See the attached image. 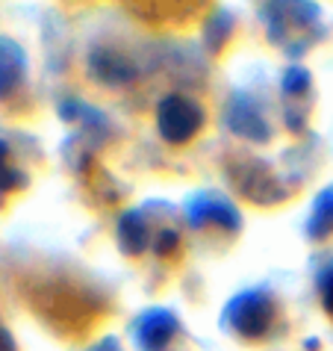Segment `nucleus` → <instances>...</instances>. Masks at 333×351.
I'll return each instance as SVG.
<instances>
[{
    "label": "nucleus",
    "mask_w": 333,
    "mask_h": 351,
    "mask_svg": "<svg viewBox=\"0 0 333 351\" xmlns=\"http://www.w3.org/2000/svg\"><path fill=\"white\" fill-rule=\"evenodd\" d=\"M321 292H325V307H328V313H333V271H328L325 280H321Z\"/></svg>",
    "instance_id": "6"
},
{
    "label": "nucleus",
    "mask_w": 333,
    "mask_h": 351,
    "mask_svg": "<svg viewBox=\"0 0 333 351\" xmlns=\"http://www.w3.org/2000/svg\"><path fill=\"white\" fill-rule=\"evenodd\" d=\"M92 351H121V348L115 346L112 339H106V343H101V346H97V348H92Z\"/></svg>",
    "instance_id": "8"
},
{
    "label": "nucleus",
    "mask_w": 333,
    "mask_h": 351,
    "mask_svg": "<svg viewBox=\"0 0 333 351\" xmlns=\"http://www.w3.org/2000/svg\"><path fill=\"white\" fill-rule=\"evenodd\" d=\"M174 330H177V322H174L171 313L151 310V313H145L139 319V343L145 348H160L174 337Z\"/></svg>",
    "instance_id": "3"
},
{
    "label": "nucleus",
    "mask_w": 333,
    "mask_h": 351,
    "mask_svg": "<svg viewBox=\"0 0 333 351\" xmlns=\"http://www.w3.org/2000/svg\"><path fill=\"white\" fill-rule=\"evenodd\" d=\"M0 351H18L15 343H12V337H9L3 328H0Z\"/></svg>",
    "instance_id": "7"
},
{
    "label": "nucleus",
    "mask_w": 333,
    "mask_h": 351,
    "mask_svg": "<svg viewBox=\"0 0 333 351\" xmlns=\"http://www.w3.org/2000/svg\"><path fill=\"white\" fill-rule=\"evenodd\" d=\"M24 77V53L9 38H0V97L12 95Z\"/></svg>",
    "instance_id": "4"
},
{
    "label": "nucleus",
    "mask_w": 333,
    "mask_h": 351,
    "mask_svg": "<svg viewBox=\"0 0 333 351\" xmlns=\"http://www.w3.org/2000/svg\"><path fill=\"white\" fill-rule=\"evenodd\" d=\"M160 128L171 142H183L201 128V110L183 97H169L160 112Z\"/></svg>",
    "instance_id": "2"
},
{
    "label": "nucleus",
    "mask_w": 333,
    "mask_h": 351,
    "mask_svg": "<svg viewBox=\"0 0 333 351\" xmlns=\"http://www.w3.org/2000/svg\"><path fill=\"white\" fill-rule=\"evenodd\" d=\"M274 307L262 292H242L227 310V322L242 337H262L271 325Z\"/></svg>",
    "instance_id": "1"
},
{
    "label": "nucleus",
    "mask_w": 333,
    "mask_h": 351,
    "mask_svg": "<svg viewBox=\"0 0 333 351\" xmlns=\"http://www.w3.org/2000/svg\"><path fill=\"white\" fill-rule=\"evenodd\" d=\"M121 239L130 251H139L145 245V224H139L136 213H130V216L121 221Z\"/></svg>",
    "instance_id": "5"
}]
</instances>
